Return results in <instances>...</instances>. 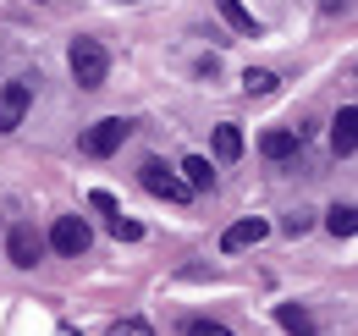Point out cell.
<instances>
[{"label": "cell", "instance_id": "1", "mask_svg": "<svg viewBox=\"0 0 358 336\" xmlns=\"http://www.w3.org/2000/svg\"><path fill=\"white\" fill-rule=\"evenodd\" d=\"M66 66H72L78 88H105V78H110V55H105V44H99V39H72Z\"/></svg>", "mask_w": 358, "mask_h": 336}, {"label": "cell", "instance_id": "2", "mask_svg": "<svg viewBox=\"0 0 358 336\" xmlns=\"http://www.w3.org/2000/svg\"><path fill=\"white\" fill-rule=\"evenodd\" d=\"M127 138H133V122H122V116H105V122H94L89 132H83V155L105 160V155H116Z\"/></svg>", "mask_w": 358, "mask_h": 336}, {"label": "cell", "instance_id": "3", "mask_svg": "<svg viewBox=\"0 0 358 336\" xmlns=\"http://www.w3.org/2000/svg\"><path fill=\"white\" fill-rule=\"evenodd\" d=\"M50 248L61 253V259L89 253V226H83V215H61V220L50 226Z\"/></svg>", "mask_w": 358, "mask_h": 336}, {"label": "cell", "instance_id": "4", "mask_svg": "<svg viewBox=\"0 0 358 336\" xmlns=\"http://www.w3.org/2000/svg\"><path fill=\"white\" fill-rule=\"evenodd\" d=\"M28 99H34V78H17V83L0 88V132H17V127H22Z\"/></svg>", "mask_w": 358, "mask_h": 336}, {"label": "cell", "instance_id": "5", "mask_svg": "<svg viewBox=\"0 0 358 336\" xmlns=\"http://www.w3.org/2000/svg\"><path fill=\"white\" fill-rule=\"evenodd\" d=\"M143 188H149L155 199H171V204H187V199H193V188H187L182 176H171L160 160H143Z\"/></svg>", "mask_w": 358, "mask_h": 336}, {"label": "cell", "instance_id": "6", "mask_svg": "<svg viewBox=\"0 0 358 336\" xmlns=\"http://www.w3.org/2000/svg\"><path fill=\"white\" fill-rule=\"evenodd\" d=\"M6 253H11V265H17V270H34V265H39V253H45V237H39L34 226H11Z\"/></svg>", "mask_w": 358, "mask_h": 336}, {"label": "cell", "instance_id": "7", "mask_svg": "<svg viewBox=\"0 0 358 336\" xmlns=\"http://www.w3.org/2000/svg\"><path fill=\"white\" fill-rule=\"evenodd\" d=\"M265 220L259 215H248V220H237V226H226V237H221V248L226 253H243V248H254V243H265Z\"/></svg>", "mask_w": 358, "mask_h": 336}, {"label": "cell", "instance_id": "8", "mask_svg": "<svg viewBox=\"0 0 358 336\" xmlns=\"http://www.w3.org/2000/svg\"><path fill=\"white\" fill-rule=\"evenodd\" d=\"M353 127H358V105H342V111H336V122H331V149H336L342 160L353 155V138H358Z\"/></svg>", "mask_w": 358, "mask_h": 336}, {"label": "cell", "instance_id": "9", "mask_svg": "<svg viewBox=\"0 0 358 336\" xmlns=\"http://www.w3.org/2000/svg\"><path fill=\"white\" fill-rule=\"evenodd\" d=\"M275 320H281V331L287 336H320L309 320V309H298V303H275Z\"/></svg>", "mask_w": 358, "mask_h": 336}, {"label": "cell", "instance_id": "10", "mask_svg": "<svg viewBox=\"0 0 358 336\" xmlns=\"http://www.w3.org/2000/svg\"><path fill=\"white\" fill-rule=\"evenodd\" d=\"M215 11H221L226 22L237 28V34H248V39H259V22H254V11L243 6V0H215Z\"/></svg>", "mask_w": 358, "mask_h": 336}, {"label": "cell", "instance_id": "11", "mask_svg": "<svg viewBox=\"0 0 358 336\" xmlns=\"http://www.w3.org/2000/svg\"><path fill=\"white\" fill-rule=\"evenodd\" d=\"M298 144H303V138H298L292 127H275V132H265V138H259V149H265V160H287V155H292Z\"/></svg>", "mask_w": 358, "mask_h": 336}, {"label": "cell", "instance_id": "12", "mask_svg": "<svg viewBox=\"0 0 358 336\" xmlns=\"http://www.w3.org/2000/svg\"><path fill=\"white\" fill-rule=\"evenodd\" d=\"M353 226H358L353 204H331V210H325V232H331V237H353Z\"/></svg>", "mask_w": 358, "mask_h": 336}, {"label": "cell", "instance_id": "13", "mask_svg": "<svg viewBox=\"0 0 358 336\" xmlns=\"http://www.w3.org/2000/svg\"><path fill=\"white\" fill-rule=\"evenodd\" d=\"M182 176H187V188H193V193L215 182V171H210V160H204V155H187V160H182Z\"/></svg>", "mask_w": 358, "mask_h": 336}, {"label": "cell", "instance_id": "14", "mask_svg": "<svg viewBox=\"0 0 358 336\" xmlns=\"http://www.w3.org/2000/svg\"><path fill=\"white\" fill-rule=\"evenodd\" d=\"M243 155V132L226 122V127H215V160H237Z\"/></svg>", "mask_w": 358, "mask_h": 336}, {"label": "cell", "instance_id": "15", "mask_svg": "<svg viewBox=\"0 0 358 336\" xmlns=\"http://www.w3.org/2000/svg\"><path fill=\"white\" fill-rule=\"evenodd\" d=\"M243 88H248V94H270V88H275V72H265V66H248V72H243Z\"/></svg>", "mask_w": 358, "mask_h": 336}, {"label": "cell", "instance_id": "16", "mask_svg": "<svg viewBox=\"0 0 358 336\" xmlns=\"http://www.w3.org/2000/svg\"><path fill=\"white\" fill-rule=\"evenodd\" d=\"M110 237H122V243H138V237H143V226H138V220H127V215H110Z\"/></svg>", "mask_w": 358, "mask_h": 336}, {"label": "cell", "instance_id": "17", "mask_svg": "<svg viewBox=\"0 0 358 336\" xmlns=\"http://www.w3.org/2000/svg\"><path fill=\"white\" fill-rule=\"evenodd\" d=\"M187 336H231L221 320H187Z\"/></svg>", "mask_w": 358, "mask_h": 336}, {"label": "cell", "instance_id": "18", "mask_svg": "<svg viewBox=\"0 0 358 336\" xmlns=\"http://www.w3.org/2000/svg\"><path fill=\"white\" fill-rule=\"evenodd\" d=\"M110 336H155V331H149L143 320H116V326H110Z\"/></svg>", "mask_w": 358, "mask_h": 336}, {"label": "cell", "instance_id": "19", "mask_svg": "<svg viewBox=\"0 0 358 336\" xmlns=\"http://www.w3.org/2000/svg\"><path fill=\"white\" fill-rule=\"evenodd\" d=\"M89 204H94V210H105V215H122V204H116V199H110L105 188H94V193H89Z\"/></svg>", "mask_w": 358, "mask_h": 336}, {"label": "cell", "instance_id": "20", "mask_svg": "<svg viewBox=\"0 0 358 336\" xmlns=\"http://www.w3.org/2000/svg\"><path fill=\"white\" fill-rule=\"evenodd\" d=\"M281 232H287V237H303V232H309V215H303V210L287 215V220H281Z\"/></svg>", "mask_w": 358, "mask_h": 336}]
</instances>
